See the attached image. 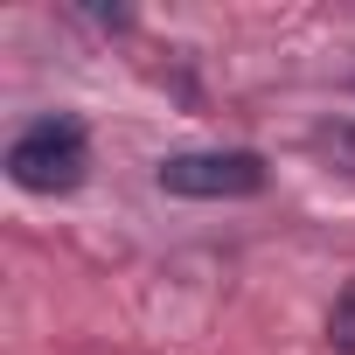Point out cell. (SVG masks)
Here are the masks:
<instances>
[{"mask_svg":"<svg viewBox=\"0 0 355 355\" xmlns=\"http://www.w3.org/2000/svg\"><path fill=\"white\" fill-rule=\"evenodd\" d=\"M8 174L28 196H70L91 174V139L77 119H35L15 146H8Z\"/></svg>","mask_w":355,"mask_h":355,"instance_id":"6da1fadb","label":"cell"},{"mask_svg":"<svg viewBox=\"0 0 355 355\" xmlns=\"http://www.w3.org/2000/svg\"><path fill=\"white\" fill-rule=\"evenodd\" d=\"M327 341H334L341 355H355V279L341 286V300H334V313H327Z\"/></svg>","mask_w":355,"mask_h":355,"instance_id":"277c9868","label":"cell"},{"mask_svg":"<svg viewBox=\"0 0 355 355\" xmlns=\"http://www.w3.org/2000/svg\"><path fill=\"white\" fill-rule=\"evenodd\" d=\"M265 153L251 146H216V153H167L153 167V182L167 196H189V202H244L265 189Z\"/></svg>","mask_w":355,"mask_h":355,"instance_id":"7a4b0ae2","label":"cell"},{"mask_svg":"<svg viewBox=\"0 0 355 355\" xmlns=\"http://www.w3.org/2000/svg\"><path fill=\"white\" fill-rule=\"evenodd\" d=\"M306 146H313L334 174H348V182H355V119H327V125H313Z\"/></svg>","mask_w":355,"mask_h":355,"instance_id":"3957f363","label":"cell"}]
</instances>
